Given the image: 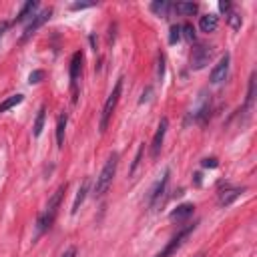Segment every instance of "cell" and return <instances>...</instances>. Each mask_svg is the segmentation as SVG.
<instances>
[{"label": "cell", "mask_w": 257, "mask_h": 257, "mask_svg": "<svg viewBox=\"0 0 257 257\" xmlns=\"http://www.w3.org/2000/svg\"><path fill=\"white\" fill-rule=\"evenodd\" d=\"M195 227H197V225L193 223V225H187L185 229H181V231H179V233H177V235H175V237H173V239L167 243V247H165L163 251H159L155 257H171V255H173V253H175V251H177V249L183 245V241H185V239H187V237H189V235L195 231Z\"/></svg>", "instance_id": "5"}, {"label": "cell", "mask_w": 257, "mask_h": 257, "mask_svg": "<svg viewBox=\"0 0 257 257\" xmlns=\"http://www.w3.org/2000/svg\"><path fill=\"white\" fill-rule=\"evenodd\" d=\"M116 167H118V153H112V155L106 159V163H104L100 175L96 177V183H94V197H102V195L110 189L112 179H114V175H116Z\"/></svg>", "instance_id": "2"}, {"label": "cell", "mask_w": 257, "mask_h": 257, "mask_svg": "<svg viewBox=\"0 0 257 257\" xmlns=\"http://www.w3.org/2000/svg\"><path fill=\"white\" fill-rule=\"evenodd\" d=\"M44 116H46V108L40 106V108H38V114H36V118H34V126H32V135H34L36 139L42 135V128H44Z\"/></svg>", "instance_id": "20"}, {"label": "cell", "mask_w": 257, "mask_h": 257, "mask_svg": "<svg viewBox=\"0 0 257 257\" xmlns=\"http://www.w3.org/2000/svg\"><path fill=\"white\" fill-rule=\"evenodd\" d=\"M66 122H68V116L66 114H60L58 116V122H56V147L58 149L64 145V128H66Z\"/></svg>", "instance_id": "19"}, {"label": "cell", "mask_w": 257, "mask_h": 257, "mask_svg": "<svg viewBox=\"0 0 257 257\" xmlns=\"http://www.w3.org/2000/svg\"><path fill=\"white\" fill-rule=\"evenodd\" d=\"M6 28H8V24H6V22H0V40H2L4 32H6Z\"/></svg>", "instance_id": "34"}, {"label": "cell", "mask_w": 257, "mask_h": 257, "mask_svg": "<svg viewBox=\"0 0 257 257\" xmlns=\"http://www.w3.org/2000/svg\"><path fill=\"white\" fill-rule=\"evenodd\" d=\"M22 100H24V94H12V96H8L6 100H2V102H0V114H2V112H6V110H10L12 106L20 104Z\"/></svg>", "instance_id": "21"}, {"label": "cell", "mask_w": 257, "mask_h": 257, "mask_svg": "<svg viewBox=\"0 0 257 257\" xmlns=\"http://www.w3.org/2000/svg\"><path fill=\"white\" fill-rule=\"evenodd\" d=\"M167 128H169V118L163 116L157 124V131H155V137H153V143H151V157L157 159L161 149H163V141H165V135H167Z\"/></svg>", "instance_id": "9"}, {"label": "cell", "mask_w": 257, "mask_h": 257, "mask_svg": "<svg viewBox=\"0 0 257 257\" xmlns=\"http://www.w3.org/2000/svg\"><path fill=\"white\" fill-rule=\"evenodd\" d=\"M181 36H185L189 42H193V40H195V28H193V24L185 22V24L181 26Z\"/></svg>", "instance_id": "23"}, {"label": "cell", "mask_w": 257, "mask_h": 257, "mask_svg": "<svg viewBox=\"0 0 257 257\" xmlns=\"http://www.w3.org/2000/svg\"><path fill=\"white\" fill-rule=\"evenodd\" d=\"M197 8L199 6L195 2H177V4H173L171 10H175L177 14H183V16H191V14L197 12Z\"/></svg>", "instance_id": "17"}, {"label": "cell", "mask_w": 257, "mask_h": 257, "mask_svg": "<svg viewBox=\"0 0 257 257\" xmlns=\"http://www.w3.org/2000/svg\"><path fill=\"white\" fill-rule=\"evenodd\" d=\"M88 185H90V179H84V181H82V185L78 187L76 197H74V203H72V215H76V213H78V209H80V205L84 203L86 193H88Z\"/></svg>", "instance_id": "15"}, {"label": "cell", "mask_w": 257, "mask_h": 257, "mask_svg": "<svg viewBox=\"0 0 257 257\" xmlns=\"http://www.w3.org/2000/svg\"><path fill=\"white\" fill-rule=\"evenodd\" d=\"M82 52L76 50L70 58V84H72V90H76V82H78V76H80V70H82Z\"/></svg>", "instance_id": "12"}, {"label": "cell", "mask_w": 257, "mask_h": 257, "mask_svg": "<svg viewBox=\"0 0 257 257\" xmlns=\"http://www.w3.org/2000/svg\"><path fill=\"white\" fill-rule=\"evenodd\" d=\"M201 165H203V167H209V169H217V167H219V161H217L215 157H207V159L201 161Z\"/></svg>", "instance_id": "27"}, {"label": "cell", "mask_w": 257, "mask_h": 257, "mask_svg": "<svg viewBox=\"0 0 257 257\" xmlns=\"http://www.w3.org/2000/svg\"><path fill=\"white\" fill-rule=\"evenodd\" d=\"M227 20H229V24H231V28H233V30H239V28H241V24H243L241 16H239L235 10H231V12L227 14Z\"/></svg>", "instance_id": "22"}, {"label": "cell", "mask_w": 257, "mask_h": 257, "mask_svg": "<svg viewBox=\"0 0 257 257\" xmlns=\"http://www.w3.org/2000/svg\"><path fill=\"white\" fill-rule=\"evenodd\" d=\"M217 26H219V16L213 14V12L203 14V16L199 18V28H201V32H207V34H209V32H215Z\"/></svg>", "instance_id": "13"}, {"label": "cell", "mask_w": 257, "mask_h": 257, "mask_svg": "<svg viewBox=\"0 0 257 257\" xmlns=\"http://www.w3.org/2000/svg\"><path fill=\"white\" fill-rule=\"evenodd\" d=\"M90 6H94V2H72L70 10H82V8H90Z\"/></svg>", "instance_id": "28"}, {"label": "cell", "mask_w": 257, "mask_h": 257, "mask_svg": "<svg viewBox=\"0 0 257 257\" xmlns=\"http://www.w3.org/2000/svg\"><path fill=\"white\" fill-rule=\"evenodd\" d=\"M151 92H153V88H151V86H147V88L143 90V96H141V100H139V102L143 104L145 100H149V96H151Z\"/></svg>", "instance_id": "32"}, {"label": "cell", "mask_w": 257, "mask_h": 257, "mask_svg": "<svg viewBox=\"0 0 257 257\" xmlns=\"http://www.w3.org/2000/svg\"><path fill=\"white\" fill-rule=\"evenodd\" d=\"M60 257H76V249H74V247H68Z\"/></svg>", "instance_id": "33"}, {"label": "cell", "mask_w": 257, "mask_h": 257, "mask_svg": "<svg viewBox=\"0 0 257 257\" xmlns=\"http://www.w3.org/2000/svg\"><path fill=\"white\" fill-rule=\"evenodd\" d=\"M241 193H243L241 187H227V185H225V189L219 193V205H221V207L233 205V203L241 197Z\"/></svg>", "instance_id": "11"}, {"label": "cell", "mask_w": 257, "mask_h": 257, "mask_svg": "<svg viewBox=\"0 0 257 257\" xmlns=\"http://www.w3.org/2000/svg\"><path fill=\"white\" fill-rule=\"evenodd\" d=\"M163 62H165V58H163V54L159 52V56H157V76H159V80L163 78V70H165V66H163Z\"/></svg>", "instance_id": "29"}, {"label": "cell", "mask_w": 257, "mask_h": 257, "mask_svg": "<svg viewBox=\"0 0 257 257\" xmlns=\"http://www.w3.org/2000/svg\"><path fill=\"white\" fill-rule=\"evenodd\" d=\"M253 98H255V74H251V80H249V90H247V108H251Z\"/></svg>", "instance_id": "25"}, {"label": "cell", "mask_w": 257, "mask_h": 257, "mask_svg": "<svg viewBox=\"0 0 257 257\" xmlns=\"http://www.w3.org/2000/svg\"><path fill=\"white\" fill-rule=\"evenodd\" d=\"M229 64H231V54L225 52V54L219 58V62L213 66V70H211V74H209V80H211L213 84L223 82V80L227 78V74H229Z\"/></svg>", "instance_id": "8"}, {"label": "cell", "mask_w": 257, "mask_h": 257, "mask_svg": "<svg viewBox=\"0 0 257 257\" xmlns=\"http://www.w3.org/2000/svg\"><path fill=\"white\" fill-rule=\"evenodd\" d=\"M209 112H211V94H207V90H201L197 104H195V110H193V118L199 124H205L209 118Z\"/></svg>", "instance_id": "7"}, {"label": "cell", "mask_w": 257, "mask_h": 257, "mask_svg": "<svg viewBox=\"0 0 257 257\" xmlns=\"http://www.w3.org/2000/svg\"><path fill=\"white\" fill-rule=\"evenodd\" d=\"M179 40H181V26H179V24H173L171 30H169V42L175 44V42H179Z\"/></svg>", "instance_id": "24"}, {"label": "cell", "mask_w": 257, "mask_h": 257, "mask_svg": "<svg viewBox=\"0 0 257 257\" xmlns=\"http://www.w3.org/2000/svg\"><path fill=\"white\" fill-rule=\"evenodd\" d=\"M141 153H143V147H139V151H137V157H135V161H133V167H131V175L135 173V169H137V165H139V161H141Z\"/></svg>", "instance_id": "31"}, {"label": "cell", "mask_w": 257, "mask_h": 257, "mask_svg": "<svg viewBox=\"0 0 257 257\" xmlns=\"http://www.w3.org/2000/svg\"><path fill=\"white\" fill-rule=\"evenodd\" d=\"M213 54H215L213 46H209V44H197V46L191 50V60H189V62H191V68H193V70L205 68V66L211 62Z\"/></svg>", "instance_id": "4"}, {"label": "cell", "mask_w": 257, "mask_h": 257, "mask_svg": "<svg viewBox=\"0 0 257 257\" xmlns=\"http://www.w3.org/2000/svg\"><path fill=\"white\" fill-rule=\"evenodd\" d=\"M169 175H171V171L169 169H165L163 171V177L157 181V185L153 187V191H151V197H149V205H151V209H155L159 203H161V199H163V193H165V189H167V183H169Z\"/></svg>", "instance_id": "10"}, {"label": "cell", "mask_w": 257, "mask_h": 257, "mask_svg": "<svg viewBox=\"0 0 257 257\" xmlns=\"http://www.w3.org/2000/svg\"><path fill=\"white\" fill-rule=\"evenodd\" d=\"M193 211H195V205H193V203H183V205H179L175 211H171L169 217H171L173 221H183V219L191 217Z\"/></svg>", "instance_id": "16"}, {"label": "cell", "mask_w": 257, "mask_h": 257, "mask_svg": "<svg viewBox=\"0 0 257 257\" xmlns=\"http://www.w3.org/2000/svg\"><path fill=\"white\" fill-rule=\"evenodd\" d=\"M36 10H38V2H34V0H28L22 8H20V12L16 14V18H14V22H24V20H30L34 14H36Z\"/></svg>", "instance_id": "14"}, {"label": "cell", "mask_w": 257, "mask_h": 257, "mask_svg": "<svg viewBox=\"0 0 257 257\" xmlns=\"http://www.w3.org/2000/svg\"><path fill=\"white\" fill-rule=\"evenodd\" d=\"M44 80V70H32L30 74H28V82L30 84H38V82H42Z\"/></svg>", "instance_id": "26"}, {"label": "cell", "mask_w": 257, "mask_h": 257, "mask_svg": "<svg viewBox=\"0 0 257 257\" xmlns=\"http://www.w3.org/2000/svg\"><path fill=\"white\" fill-rule=\"evenodd\" d=\"M64 191H66V185H60V187L52 193V197L48 199L44 211H42V213L38 215V219H36V235H42V233L54 223V217H56V213H58V207H60V201H62Z\"/></svg>", "instance_id": "1"}, {"label": "cell", "mask_w": 257, "mask_h": 257, "mask_svg": "<svg viewBox=\"0 0 257 257\" xmlns=\"http://www.w3.org/2000/svg\"><path fill=\"white\" fill-rule=\"evenodd\" d=\"M122 76L116 80V84H114V88H112V92L108 94V98H106V102H104V106H102V112H100V133H104L106 128H108V120H110V116H112V112H114V108H116V104H118V98H120V90H122Z\"/></svg>", "instance_id": "3"}, {"label": "cell", "mask_w": 257, "mask_h": 257, "mask_svg": "<svg viewBox=\"0 0 257 257\" xmlns=\"http://www.w3.org/2000/svg\"><path fill=\"white\" fill-rule=\"evenodd\" d=\"M197 257H205V253H199V255H197Z\"/></svg>", "instance_id": "35"}, {"label": "cell", "mask_w": 257, "mask_h": 257, "mask_svg": "<svg viewBox=\"0 0 257 257\" xmlns=\"http://www.w3.org/2000/svg\"><path fill=\"white\" fill-rule=\"evenodd\" d=\"M50 14H52V8H42L40 12H36V14L28 20V24L24 26V32H22V38H20V40H28V38L50 18Z\"/></svg>", "instance_id": "6"}, {"label": "cell", "mask_w": 257, "mask_h": 257, "mask_svg": "<svg viewBox=\"0 0 257 257\" xmlns=\"http://www.w3.org/2000/svg\"><path fill=\"white\" fill-rule=\"evenodd\" d=\"M171 8H173V4L167 2V0H155V2L151 4V12L157 14V16H167Z\"/></svg>", "instance_id": "18"}, {"label": "cell", "mask_w": 257, "mask_h": 257, "mask_svg": "<svg viewBox=\"0 0 257 257\" xmlns=\"http://www.w3.org/2000/svg\"><path fill=\"white\" fill-rule=\"evenodd\" d=\"M219 10H221V12H225V14H229V12L233 10V6H231V2L221 0V2H219Z\"/></svg>", "instance_id": "30"}]
</instances>
